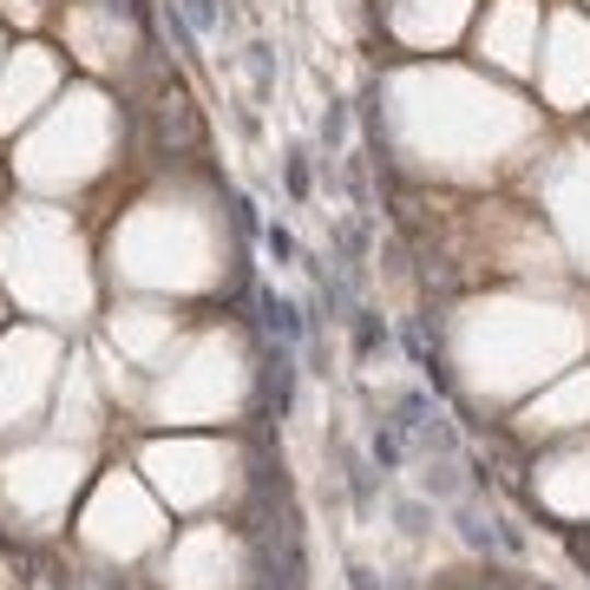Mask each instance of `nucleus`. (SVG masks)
<instances>
[{"label": "nucleus", "instance_id": "1", "mask_svg": "<svg viewBox=\"0 0 590 590\" xmlns=\"http://www.w3.org/2000/svg\"><path fill=\"white\" fill-rule=\"evenodd\" d=\"M158 144L164 151H197L204 144V125H197V112H190V99L184 92H158Z\"/></svg>", "mask_w": 590, "mask_h": 590}, {"label": "nucleus", "instance_id": "2", "mask_svg": "<svg viewBox=\"0 0 590 590\" xmlns=\"http://www.w3.org/2000/svg\"><path fill=\"white\" fill-rule=\"evenodd\" d=\"M263 309H269V328H282V335H296V309H289V302H276V296H269Z\"/></svg>", "mask_w": 590, "mask_h": 590}, {"label": "nucleus", "instance_id": "3", "mask_svg": "<svg viewBox=\"0 0 590 590\" xmlns=\"http://www.w3.org/2000/svg\"><path fill=\"white\" fill-rule=\"evenodd\" d=\"M184 13H190V26H210V20H217V0H190Z\"/></svg>", "mask_w": 590, "mask_h": 590}]
</instances>
